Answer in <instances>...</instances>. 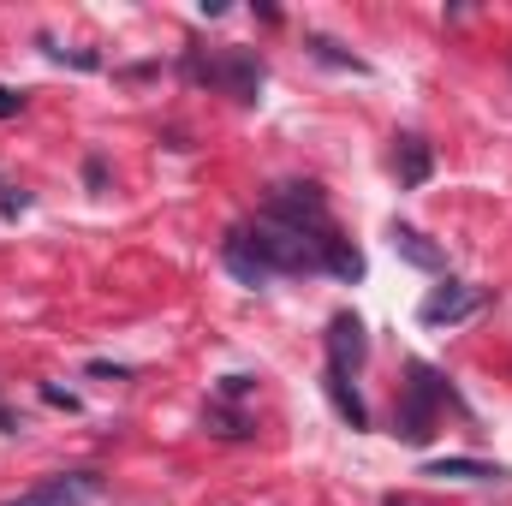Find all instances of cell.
I'll return each mask as SVG.
<instances>
[{
  "label": "cell",
  "mask_w": 512,
  "mask_h": 506,
  "mask_svg": "<svg viewBox=\"0 0 512 506\" xmlns=\"http://www.w3.org/2000/svg\"><path fill=\"white\" fill-rule=\"evenodd\" d=\"M221 268L239 286H268V280H304V274H328L358 286L364 280V251L346 239V227L334 221L322 185H274L268 203L251 221L227 227L221 239Z\"/></svg>",
  "instance_id": "1"
},
{
  "label": "cell",
  "mask_w": 512,
  "mask_h": 506,
  "mask_svg": "<svg viewBox=\"0 0 512 506\" xmlns=\"http://www.w3.org/2000/svg\"><path fill=\"white\" fill-rule=\"evenodd\" d=\"M405 376H411V381H405V387H399V399H393V435H399L405 447H429L447 411H459V417H471V405H465V393H459L453 381L441 376L435 364H423V358H411V370H405Z\"/></svg>",
  "instance_id": "2"
},
{
  "label": "cell",
  "mask_w": 512,
  "mask_h": 506,
  "mask_svg": "<svg viewBox=\"0 0 512 506\" xmlns=\"http://www.w3.org/2000/svg\"><path fill=\"white\" fill-rule=\"evenodd\" d=\"M185 78L191 84H209L215 96H233V102L251 108L262 78H268V66H262V54H251V48H209V54L191 48L185 54Z\"/></svg>",
  "instance_id": "3"
},
{
  "label": "cell",
  "mask_w": 512,
  "mask_h": 506,
  "mask_svg": "<svg viewBox=\"0 0 512 506\" xmlns=\"http://www.w3.org/2000/svg\"><path fill=\"white\" fill-rule=\"evenodd\" d=\"M322 346H328V370H340V376H352V381L364 376V364H370V328L352 310H334L328 316Z\"/></svg>",
  "instance_id": "4"
},
{
  "label": "cell",
  "mask_w": 512,
  "mask_h": 506,
  "mask_svg": "<svg viewBox=\"0 0 512 506\" xmlns=\"http://www.w3.org/2000/svg\"><path fill=\"white\" fill-rule=\"evenodd\" d=\"M96 495H102V471H60L0 506H96Z\"/></svg>",
  "instance_id": "5"
},
{
  "label": "cell",
  "mask_w": 512,
  "mask_h": 506,
  "mask_svg": "<svg viewBox=\"0 0 512 506\" xmlns=\"http://www.w3.org/2000/svg\"><path fill=\"white\" fill-rule=\"evenodd\" d=\"M483 304H489V292H477V286H465V280H453V274H447V280L417 304V322H423V328H453V322L477 316Z\"/></svg>",
  "instance_id": "6"
},
{
  "label": "cell",
  "mask_w": 512,
  "mask_h": 506,
  "mask_svg": "<svg viewBox=\"0 0 512 506\" xmlns=\"http://www.w3.org/2000/svg\"><path fill=\"white\" fill-rule=\"evenodd\" d=\"M393 173H399V185H405V191L429 185V173H435V149H429V137L399 131V137H393Z\"/></svg>",
  "instance_id": "7"
},
{
  "label": "cell",
  "mask_w": 512,
  "mask_h": 506,
  "mask_svg": "<svg viewBox=\"0 0 512 506\" xmlns=\"http://www.w3.org/2000/svg\"><path fill=\"white\" fill-rule=\"evenodd\" d=\"M387 245L399 251V262H411V268H423V274H447V251H441L435 239H423L417 227H405V221L387 227Z\"/></svg>",
  "instance_id": "8"
},
{
  "label": "cell",
  "mask_w": 512,
  "mask_h": 506,
  "mask_svg": "<svg viewBox=\"0 0 512 506\" xmlns=\"http://www.w3.org/2000/svg\"><path fill=\"white\" fill-rule=\"evenodd\" d=\"M322 393H328V405L340 411V423H346V429H370V405H364V393H358V381H352V376L322 370Z\"/></svg>",
  "instance_id": "9"
},
{
  "label": "cell",
  "mask_w": 512,
  "mask_h": 506,
  "mask_svg": "<svg viewBox=\"0 0 512 506\" xmlns=\"http://www.w3.org/2000/svg\"><path fill=\"white\" fill-rule=\"evenodd\" d=\"M423 477H459V483H507V465H489V459H429Z\"/></svg>",
  "instance_id": "10"
},
{
  "label": "cell",
  "mask_w": 512,
  "mask_h": 506,
  "mask_svg": "<svg viewBox=\"0 0 512 506\" xmlns=\"http://www.w3.org/2000/svg\"><path fill=\"white\" fill-rule=\"evenodd\" d=\"M203 429H209L215 441H251V435H256L251 411H239V405H227V399H209V411H203Z\"/></svg>",
  "instance_id": "11"
},
{
  "label": "cell",
  "mask_w": 512,
  "mask_h": 506,
  "mask_svg": "<svg viewBox=\"0 0 512 506\" xmlns=\"http://www.w3.org/2000/svg\"><path fill=\"white\" fill-rule=\"evenodd\" d=\"M304 48H310V60H322V66H334V72H370L352 48H340V42H334V36H322V30H310V36H304Z\"/></svg>",
  "instance_id": "12"
},
{
  "label": "cell",
  "mask_w": 512,
  "mask_h": 506,
  "mask_svg": "<svg viewBox=\"0 0 512 506\" xmlns=\"http://www.w3.org/2000/svg\"><path fill=\"white\" fill-rule=\"evenodd\" d=\"M251 376H221V387H215V399H227V405H245L251 399Z\"/></svg>",
  "instance_id": "13"
},
{
  "label": "cell",
  "mask_w": 512,
  "mask_h": 506,
  "mask_svg": "<svg viewBox=\"0 0 512 506\" xmlns=\"http://www.w3.org/2000/svg\"><path fill=\"white\" fill-rule=\"evenodd\" d=\"M84 185H90L96 197L108 191V161H102V155H84Z\"/></svg>",
  "instance_id": "14"
},
{
  "label": "cell",
  "mask_w": 512,
  "mask_h": 506,
  "mask_svg": "<svg viewBox=\"0 0 512 506\" xmlns=\"http://www.w3.org/2000/svg\"><path fill=\"white\" fill-rule=\"evenodd\" d=\"M0 209H6V215H24V209H30V191H18V185H0Z\"/></svg>",
  "instance_id": "15"
},
{
  "label": "cell",
  "mask_w": 512,
  "mask_h": 506,
  "mask_svg": "<svg viewBox=\"0 0 512 506\" xmlns=\"http://www.w3.org/2000/svg\"><path fill=\"white\" fill-rule=\"evenodd\" d=\"M42 399L60 405V411H78V393H66V387H54V381H42Z\"/></svg>",
  "instance_id": "16"
},
{
  "label": "cell",
  "mask_w": 512,
  "mask_h": 506,
  "mask_svg": "<svg viewBox=\"0 0 512 506\" xmlns=\"http://www.w3.org/2000/svg\"><path fill=\"white\" fill-rule=\"evenodd\" d=\"M24 114V90H6L0 84V120H18Z\"/></svg>",
  "instance_id": "17"
},
{
  "label": "cell",
  "mask_w": 512,
  "mask_h": 506,
  "mask_svg": "<svg viewBox=\"0 0 512 506\" xmlns=\"http://www.w3.org/2000/svg\"><path fill=\"white\" fill-rule=\"evenodd\" d=\"M90 376H102V381H126L131 370H126V364H108V358H90Z\"/></svg>",
  "instance_id": "18"
},
{
  "label": "cell",
  "mask_w": 512,
  "mask_h": 506,
  "mask_svg": "<svg viewBox=\"0 0 512 506\" xmlns=\"http://www.w3.org/2000/svg\"><path fill=\"white\" fill-rule=\"evenodd\" d=\"M0 435H24V417L6 405V393H0Z\"/></svg>",
  "instance_id": "19"
},
{
  "label": "cell",
  "mask_w": 512,
  "mask_h": 506,
  "mask_svg": "<svg viewBox=\"0 0 512 506\" xmlns=\"http://www.w3.org/2000/svg\"><path fill=\"white\" fill-rule=\"evenodd\" d=\"M382 506H423V501H411V495H387Z\"/></svg>",
  "instance_id": "20"
}]
</instances>
